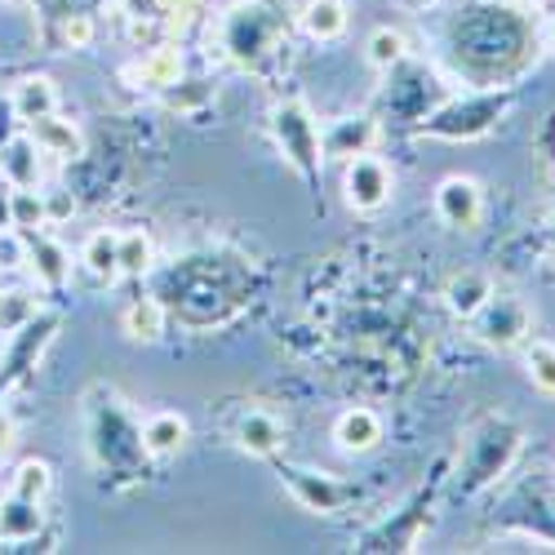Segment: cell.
<instances>
[{
	"mask_svg": "<svg viewBox=\"0 0 555 555\" xmlns=\"http://www.w3.org/2000/svg\"><path fill=\"white\" fill-rule=\"evenodd\" d=\"M85 436H89V457L103 472V480L129 485L143 476L147 449H143V423L129 413V404L112 387H94L85 396Z\"/></svg>",
	"mask_w": 555,
	"mask_h": 555,
	"instance_id": "6da1fadb",
	"label": "cell"
},
{
	"mask_svg": "<svg viewBox=\"0 0 555 555\" xmlns=\"http://www.w3.org/2000/svg\"><path fill=\"white\" fill-rule=\"evenodd\" d=\"M294 18L298 14L289 0H236V5L222 10V18H218V50L236 67H258L281 50Z\"/></svg>",
	"mask_w": 555,
	"mask_h": 555,
	"instance_id": "7a4b0ae2",
	"label": "cell"
},
{
	"mask_svg": "<svg viewBox=\"0 0 555 555\" xmlns=\"http://www.w3.org/2000/svg\"><path fill=\"white\" fill-rule=\"evenodd\" d=\"M520 444H525L520 423H512L506 413H485V418L467 431L462 449H457V489L462 493H480L493 480H502L506 472H512Z\"/></svg>",
	"mask_w": 555,
	"mask_h": 555,
	"instance_id": "3957f363",
	"label": "cell"
},
{
	"mask_svg": "<svg viewBox=\"0 0 555 555\" xmlns=\"http://www.w3.org/2000/svg\"><path fill=\"white\" fill-rule=\"evenodd\" d=\"M512 103H516V89L485 85V89H476V94L444 99L431 116L418 120V133L423 138H444V143H467V138L489 133L506 112H512Z\"/></svg>",
	"mask_w": 555,
	"mask_h": 555,
	"instance_id": "277c9868",
	"label": "cell"
},
{
	"mask_svg": "<svg viewBox=\"0 0 555 555\" xmlns=\"http://www.w3.org/2000/svg\"><path fill=\"white\" fill-rule=\"evenodd\" d=\"M267 120H271L275 147L285 152L294 173L307 182V188H320V173H325V143H320V125H315L311 107L302 99H281Z\"/></svg>",
	"mask_w": 555,
	"mask_h": 555,
	"instance_id": "5b68a950",
	"label": "cell"
},
{
	"mask_svg": "<svg viewBox=\"0 0 555 555\" xmlns=\"http://www.w3.org/2000/svg\"><path fill=\"white\" fill-rule=\"evenodd\" d=\"M63 330V311L54 307H40L27 325H18L10 338H5V351H0V400L23 391L31 378H36V369L44 360V351L54 347Z\"/></svg>",
	"mask_w": 555,
	"mask_h": 555,
	"instance_id": "8992f818",
	"label": "cell"
},
{
	"mask_svg": "<svg viewBox=\"0 0 555 555\" xmlns=\"http://www.w3.org/2000/svg\"><path fill=\"white\" fill-rule=\"evenodd\" d=\"M529 330H533V311L525 307V298H516V294H489V302L472 315V338L476 343H485V347H493V351H512V347H520L525 338H529Z\"/></svg>",
	"mask_w": 555,
	"mask_h": 555,
	"instance_id": "52a82bcc",
	"label": "cell"
},
{
	"mask_svg": "<svg viewBox=\"0 0 555 555\" xmlns=\"http://www.w3.org/2000/svg\"><path fill=\"white\" fill-rule=\"evenodd\" d=\"M436 493H440V476L413 493V498L400 506V516L383 520L378 529H369V533L360 538V551H413V546H418V538H423V529L431 525Z\"/></svg>",
	"mask_w": 555,
	"mask_h": 555,
	"instance_id": "ba28073f",
	"label": "cell"
},
{
	"mask_svg": "<svg viewBox=\"0 0 555 555\" xmlns=\"http://www.w3.org/2000/svg\"><path fill=\"white\" fill-rule=\"evenodd\" d=\"M281 485L311 516H338L351 502V485H343L330 472H311V467H289V462H281Z\"/></svg>",
	"mask_w": 555,
	"mask_h": 555,
	"instance_id": "9c48e42d",
	"label": "cell"
},
{
	"mask_svg": "<svg viewBox=\"0 0 555 555\" xmlns=\"http://www.w3.org/2000/svg\"><path fill=\"white\" fill-rule=\"evenodd\" d=\"M391 192H396V173L378 156L347 160V169H343V201H347V209L374 214V209H383L391 201Z\"/></svg>",
	"mask_w": 555,
	"mask_h": 555,
	"instance_id": "30bf717a",
	"label": "cell"
},
{
	"mask_svg": "<svg viewBox=\"0 0 555 555\" xmlns=\"http://www.w3.org/2000/svg\"><path fill=\"white\" fill-rule=\"evenodd\" d=\"M18 236H23V267L31 271V281L40 289L59 294L72 281V254H67V245L59 236H50L44 227L40 231H18Z\"/></svg>",
	"mask_w": 555,
	"mask_h": 555,
	"instance_id": "8fae6325",
	"label": "cell"
},
{
	"mask_svg": "<svg viewBox=\"0 0 555 555\" xmlns=\"http://www.w3.org/2000/svg\"><path fill=\"white\" fill-rule=\"evenodd\" d=\"M436 218L453 231H476L485 218V188L467 173H449L436 188Z\"/></svg>",
	"mask_w": 555,
	"mask_h": 555,
	"instance_id": "7c38bea8",
	"label": "cell"
},
{
	"mask_svg": "<svg viewBox=\"0 0 555 555\" xmlns=\"http://www.w3.org/2000/svg\"><path fill=\"white\" fill-rule=\"evenodd\" d=\"M378 138H383V125H378V116H369V112L338 116V120H330V129H320V143H325V156H334V160L369 156V152L378 147Z\"/></svg>",
	"mask_w": 555,
	"mask_h": 555,
	"instance_id": "4fadbf2b",
	"label": "cell"
},
{
	"mask_svg": "<svg viewBox=\"0 0 555 555\" xmlns=\"http://www.w3.org/2000/svg\"><path fill=\"white\" fill-rule=\"evenodd\" d=\"M27 133L36 138V147L50 156V160H59V165H72V160L85 156V133H80V125L67 120V116H59V112L31 120Z\"/></svg>",
	"mask_w": 555,
	"mask_h": 555,
	"instance_id": "5bb4252c",
	"label": "cell"
},
{
	"mask_svg": "<svg viewBox=\"0 0 555 555\" xmlns=\"http://www.w3.org/2000/svg\"><path fill=\"white\" fill-rule=\"evenodd\" d=\"M231 436H236V444L245 453H254V457H275L289 440L285 423L275 418V413H267V409H245L236 418V427H231Z\"/></svg>",
	"mask_w": 555,
	"mask_h": 555,
	"instance_id": "9a60e30c",
	"label": "cell"
},
{
	"mask_svg": "<svg viewBox=\"0 0 555 555\" xmlns=\"http://www.w3.org/2000/svg\"><path fill=\"white\" fill-rule=\"evenodd\" d=\"M44 533V506L36 498L5 493L0 498V542L5 546H27Z\"/></svg>",
	"mask_w": 555,
	"mask_h": 555,
	"instance_id": "2e32d148",
	"label": "cell"
},
{
	"mask_svg": "<svg viewBox=\"0 0 555 555\" xmlns=\"http://www.w3.org/2000/svg\"><path fill=\"white\" fill-rule=\"evenodd\" d=\"M182 67H188V63H182V50H178L173 40H160V44H147V54L138 59L125 76L138 80V85H147V89H160V94H165L169 85L182 80Z\"/></svg>",
	"mask_w": 555,
	"mask_h": 555,
	"instance_id": "e0dca14e",
	"label": "cell"
},
{
	"mask_svg": "<svg viewBox=\"0 0 555 555\" xmlns=\"http://www.w3.org/2000/svg\"><path fill=\"white\" fill-rule=\"evenodd\" d=\"M40 160L44 152L36 147L31 133H14L5 147H0V178L10 188H40Z\"/></svg>",
	"mask_w": 555,
	"mask_h": 555,
	"instance_id": "ac0fdd59",
	"label": "cell"
},
{
	"mask_svg": "<svg viewBox=\"0 0 555 555\" xmlns=\"http://www.w3.org/2000/svg\"><path fill=\"white\" fill-rule=\"evenodd\" d=\"M334 444L343 453H374L383 444V418L374 409H347L338 413V423H334Z\"/></svg>",
	"mask_w": 555,
	"mask_h": 555,
	"instance_id": "d6986e66",
	"label": "cell"
},
{
	"mask_svg": "<svg viewBox=\"0 0 555 555\" xmlns=\"http://www.w3.org/2000/svg\"><path fill=\"white\" fill-rule=\"evenodd\" d=\"M188 436H192L188 418L173 413V409H156V413H147V418H143V449H147V457H173L182 444H188Z\"/></svg>",
	"mask_w": 555,
	"mask_h": 555,
	"instance_id": "ffe728a7",
	"label": "cell"
},
{
	"mask_svg": "<svg viewBox=\"0 0 555 555\" xmlns=\"http://www.w3.org/2000/svg\"><path fill=\"white\" fill-rule=\"evenodd\" d=\"M10 107L18 116V125H31L40 116L59 112V85L50 76H23L14 89H10Z\"/></svg>",
	"mask_w": 555,
	"mask_h": 555,
	"instance_id": "44dd1931",
	"label": "cell"
},
{
	"mask_svg": "<svg viewBox=\"0 0 555 555\" xmlns=\"http://www.w3.org/2000/svg\"><path fill=\"white\" fill-rule=\"evenodd\" d=\"M80 267L103 285L120 281V231H94V236H85Z\"/></svg>",
	"mask_w": 555,
	"mask_h": 555,
	"instance_id": "7402d4cb",
	"label": "cell"
},
{
	"mask_svg": "<svg viewBox=\"0 0 555 555\" xmlns=\"http://www.w3.org/2000/svg\"><path fill=\"white\" fill-rule=\"evenodd\" d=\"M493 294V281L485 271H457L453 281L444 285V307L457 315V320H472Z\"/></svg>",
	"mask_w": 555,
	"mask_h": 555,
	"instance_id": "603a6c76",
	"label": "cell"
},
{
	"mask_svg": "<svg viewBox=\"0 0 555 555\" xmlns=\"http://www.w3.org/2000/svg\"><path fill=\"white\" fill-rule=\"evenodd\" d=\"M99 36L94 27V14H67V18H54V23H40V40L50 44L54 54H67V50H89Z\"/></svg>",
	"mask_w": 555,
	"mask_h": 555,
	"instance_id": "cb8c5ba5",
	"label": "cell"
},
{
	"mask_svg": "<svg viewBox=\"0 0 555 555\" xmlns=\"http://www.w3.org/2000/svg\"><path fill=\"white\" fill-rule=\"evenodd\" d=\"M298 23L311 40H338L351 23L347 0H307V5L298 10Z\"/></svg>",
	"mask_w": 555,
	"mask_h": 555,
	"instance_id": "d4e9b609",
	"label": "cell"
},
{
	"mask_svg": "<svg viewBox=\"0 0 555 555\" xmlns=\"http://www.w3.org/2000/svg\"><path fill=\"white\" fill-rule=\"evenodd\" d=\"M165 320H169V311H165L160 298H133L125 307V315H120V325H125V334L133 343H156L165 334Z\"/></svg>",
	"mask_w": 555,
	"mask_h": 555,
	"instance_id": "484cf974",
	"label": "cell"
},
{
	"mask_svg": "<svg viewBox=\"0 0 555 555\" xmlns=\"http://www.w3.org/2000/svg\"><path fill=\"white\" fill-rule=\"evenodd\" d=\"M156 267V241L147 236L143 227H133V231H120V275H147Z\"/></svg>",
	"mask_w": 555,
	"mask_h": 555,
	"instance_id": "4316f807",
	"label": "cell"
},
{
	"mask_svg": "<svg viewBox=\"0 0 555 555\" xmlns=\"http://www.w3.org/2000/svg\"><path fill=\"white\" fill-rule=\"evenodd\" d=\"M50 489H54V467H50V462H40V457H23L14 467V476H10V493H18V498L44 502V493H50Z\"/></svg>",
	"mask_w": 555,
	"mask_h": 555,
	"instance_id": "83f0119b",
	"label": "cell"
},
{
	"mask_svg": "<svg viewBox=\"0 0 555 555\" xmlns=\"http://www.w3.org/2000/svg\"><path fill=\"white\" fill-rule=\"evenodd\" d=\"M364 54H369V63H374L378 72H391V67H400L409 59V40L396 27H378L374 36L364 40Z\"/></svg>",
	"mask_w": 555,
	"mask_h": 555,
	"instance_id": "f1b7e54d",
	"label": "cell"
},
{
	"mask_svg": "<svg viewBox=\"0 0 555 555\" xmlns=\"http://www.w3.org/2000/svg\"><path fill=\"white\" fill-rule=\"evenodd\" d=\"M10 205H14V231L50 227V205H44L40 188H10Z\"/></svg>",
	"mask_w": 555,
	"mask_h": 555,
	"instance_id": "f546056e",
	"label": "cell"
},
{
	"mask_svg": "<svg viewBox=\"0 0 555 555\" xmlns=\"http://www.w3.org/2000/svg\"><path fill=\"white\" fill-rule=\"evenodd\" d=\"M40 311V298L27 294V289H0V334H14L18 325H27V320Z\"/></svg>",
	"mask_w": 555,
	"mask_h": 555,
	"instance_id": "4dcf8cb0",
	"label": "cell"
},
{
	"mask_svg": "<svg viewBox=\"0 0 555 555\" xmlns=\"http://www.w3.org/2000/svg\"><path fill=\"white\" fill-rule=\"evenodd\" d=\"M525 369H529V383L546 396H555V343L546 338H533L529 351H525Z\"/></svg>",
	"mask_w": 555,
	"mask_h": 555,
	"instance_id": "1f68e13d",
	"label": "cell"
},
{
	"mask_svg": "<svg viewBox=\"0 0 555 555\" xmlns=\"http://www.w3.org/2000/svg\"><path fill=\"white\" fill-rule=\"evenodd\" d=\"M44 205H50V227L76 214V201H72V196L63 192V188H54V192H44Z\"/></svg>",
	"mask_w": 555,
	"mask_h": 555,
	"instance_id": "d6a6232c",
	"label": "cell"
},
{
	"mask_svg": "<svg viewBox=\"0 0 555 555\" xmlns=\"http://www.w3.org/2000/svg\"><path fill=\"white\" fill-rule=\"evenodd\" d=\"M0 231H14V205H10V182L0 178Z\"/></svg>",
	"mask_w": 555,
	"mask_h": 555,
	"instance_id": "836d02e7",
	"label": "cell"
},
{
	"mask_svg": "<svg viewBox=\"0 0 555 555\" xmlns=\"http://www.w3.org/2000/svg\"><path fill=\"white\" fill-rule=\"evenodd\" d=\"M10 444H14V418H10L5 409H0V457L10 453Z\"/></svg>",
	"mask_w": 555,
	"mask_h": 555,
	"instance_id": "e575fe53",
	"label": "cell"
},
{
	"mask_svg": "<svg viewBox=\"0 0 555 555\" xmlns=\"http://www.w3.org/2000/svg\"><path fill=\"white\" fill-rule=\"evenodd\" d=\"M546 40H551V50H555V18H551V27H546Z\"/></svg>",
	"mask_w": 555,
	"mask_h": 555,
	"instance_id": "d590c367",
	"label": "cell"
},
{
	"mask_svg": "<svg viewBox=\"0 0 555 555\" xmlns=\"http://www.w3.org/2000/svg\"><path fill=\"white\" fill-rule=\"evenodd\" d=\"M0 5H18V0H0Z\"/></svg>",
	"mask_w": 555,
	"mask_h": 555,
	"instance_id": "8d00e7d4",
	"label": "cell"
},
{
	"mask_svg": "<svg viewBox=\"0 0 555 555\" xmlns=\"http://www.w3.org/2000/svg\"><path fill=\"white\" fill-rule=\"evenodd\" d=\"M418 5H427V0H418Z\"/></svg>",
	"mask_w": 555,
	"mask_h": 555,
	"instance_id": "74e56055",
	"label": "cell"
}]
</instances>
